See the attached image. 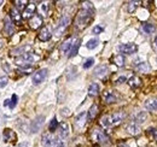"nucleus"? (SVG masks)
Here are the masks:
<instances>
[{
  "mask_svg": "<svg viewBox=\"0 0 157 147\" xmlns=\"http://www.w3.org/2000/svg\"><path fill=\"white\" fill-rule=\"evenodd\" d=\"M80 39H75V41H74V43H73V46H71V48H70V51H69V57L71 58V57H75V55H78V48H80Z\"/></svg>",
  "mask_w": 157,
  "mask_h": 147,
  "instance_id": "nucleus-27",
  "label": "nucleus"
},
{
  "mask_svg": "<svg viewBox=\"0 0 157 147\" xmlns=\"http://www.w3.org/2000/svg\"><path fill=\"white\" fill-rule=\"evenodd\" d=\"M152 47H154V50H155V51H157V34H156V36H155V39H154Z\"/></svg>",
  "mask_w": 157,
  "mask_h": 147,
  "instance_id": "nucleus-46",
  "label": "nucleus"
},
{
  "mask_svg": "<svg viewBox=\"0 0 157 147\" xmlns=\"http://www.w3.org/2000/svg\"><path fill=\"white\" fill-rule=\"evenodd\" d=\"M9 82L7 76H0V88H5Z\"/></svg>",
  "mask_w": 157,
  "mask_h": 147,
  "instance_id": "nucleus-40",
  "label": "nucleus"
},
{
  "mask_svg": "<svg viewBox=\"0 0 157 147\" xmlns=\"http://www.w3.org/2000/svg\"><path fill=\"white\" fill-rule=\"evenodd\" d=\"M53 147H65V144L60 138H56L53 141Z\"/></svg>",
  "mask_w": 157,
  "mask_h": 147,
  "instance_id": "nucleus-36",
  "label": "nucleus"
},
{
  "mask_svg": "<svg viewBox=\"0 0 157 147\" xmlns=\"http://www.w3.org/2000/svg\"><path fill=\"white\" fill-rule=\"evenodd\" d=\"M128 85H129V87H131L132 89H137V88H139V87L141 86V80H140V77H138V76H132V77L128 80Z\"/></svg>",
  "mask_w": 157,
  "mask_h": 147,
  "instance_id": "nucleus-23",
  "label": "nucleus"
},
{
  "mask_svg": "<svg viewBox=\"0 0 157 147\" xmlns=\"http://www.w3.org/2000/svg\"><path fill=\"white\" fill-rule=\"evenodd\" d=\"M17 101H18V96L16 94H13L12 98H11V100H10V109H13L17 105Z\"/></svg>",
  "mask_w": 157,
  "mask_h": 147,
  "instance_id": "nucleus-38",
  "label": "nucleus"
},
{
  "mask_svg": "<svg viewBox=\"0 0 157 147\" xmlns=\"http://www.w3.org/2000/svg\"><path fill=\"white\" fill-rule=\"evenodd\" d=\"M47 73H48L47 69H40L39 71H36L33 76V83L34 85H40L41 82H44V80L47 76Z\"/></svg>",
  "mask_w": 157,
  "mask_h": 147,
  "instance_id": "nucleus-8",
  "label": "nucleus"
},
{
  "mask_svg": "<svg viewBox=\"0 0 157 147\" xmlns=\"http://www.w3.org/2000/svg\"><path fill=\"white\" fill-rule=\"evenodd\" d=\"M57 127H58V122H57V119H56V118H52V121H51V123H50V127H48L50 131L53 133L55 130H57Z\"/></svg>",
  "mask_w": 157,
  "mask_h": 147,
  "instance_id": "nucleus-35",
  "label": "nucleus"
},
{
  "mask_svg": "<svg viewBox=\"0 0 157 147\" xmlns=\"http://www.w3.org/2000/svg\"><path fill=\"white\" fill-rule=\"evenodd\" d=\"M139 4H140V1H129L128 5H127V11H128L129 13H133L138 9Z\"/></svg>",
  "mask_w": 157,
  "mask_h": 147,
  "instance_id": "nucleus-32",
  "label": "nucleus"
},
{
  "mask_svg": "<svg viewBox=\"0 0 157 147\" xmlns=\"http://www.w3.org/2000/svg\"><path fill=\"white\" fill-rule=\"evenodd\" d=\"M99 94V85L98 83H92L88 88V95L90 96H97Z\"/></svg>",
  "mask_w": 157,
  "mask_h": 147,
  "instance_id": "nucleus-30",
  "label": "nucleus"
},
{
  "mask_svg": "<svg viewBox=\"0 0 157 147\" xmlns=\"http://www.w3.org/2000/svg\"><path fill=\"white\" fill-rule=\"evenodd\" d=\"M149 133L151 134V136L154 138V140H156L157 141V129H149Z\"/></svg>",
  "mask_w": 157,
  "mask_h": 147,
  "instance_id": "nucleus-43",
  "label": "nucleus"
},
{
  "mask_svg": "<svg viewBox=\"0 0 157 147\" xmlns=\"http://www.w3.org/2000/svg\"><path fill=\"white\" fill-rule=\"evenodd\" d=\"M118 147H129V146H128V145H126V144H123V142H122V144H118Z\"/></svg>",
  "mask_w": 157,
  "mask_h": 147,
  "instance_id": "nucleus-49",
  "label": "nucleus"
},
{
  "mask_svg": "<svg viewBox=\"0 0 157 147\" xmlns=\"http://www.w3.org/2000/svg\"><path fill=\"white\" fill-rule=\"evenodd\" d=\"M20 71L22 74H25V75H29V74L33 71V66H21L20 68Z\"/></svg>",
  "mask_w": 157,
  "mask_h": 147,
  "instance_id": "nucleus-37",
  "label": "nucleus"
},
{
  "mask_svg": "<svg viewBox=\"0 0 157 147\" xmlns=\"http://www.w3.org/2000/svg\"><path fill=\"white\" fill-rule=\"evenodd\" d=\"M10 105V100L9 99H6L5 101H4V106H9Z\"/></svg>",
  "mask_w": 157,
  "mask_h": 147,
  "instance_id": "nucleus-48",
  "label": "nucleus"
},
{
  "mask_svg": "<svg viewBox=\"0 0 157 147\" xmlns=\"http://www.w3.org/2000/svg\"><path fill=\"white\" fill-rule=\"evenodd\" d=\"M103 30H104V28H103V27H100V25H96V27L93 28V34H100Z\"/></svg>",
  "mask_w": 157,
  "mask_h": 147,
  "instance_id": "nucleus-41",
  "label": "nucleus"
},
{
  "mask_svg": "<svg viewBox=\"0 0 157 147\" xmlns=\"http://www.w3.org/2000/svg\"><path fill=\"white\" fill-rule=\"evenodd\" d=\"M52 36V34H51V32H50V29L48 28H46V27H44L42 29H41V32L39 33V40L40 41H48L50 39Z\"/></svg>",
  "mask_w": 157,
  "mask_h": 147,
  "instance_id": "nucleus-22",
  "label": "nucleus"
},
{
  "mask_svg": "<svg viewBox=\"0 0 157 147\" xmlns=\"http://www.w3.org/2000/svg\"><path fill=\"white\" fill-rule=\"evenodd\" d=\"M41 11H42V13H44V15H46V13H47V11H48V4L44 2V4L41 5Z\"/></svg>",
  "mask_w": 157,
  "mask_h": 147,
  "instance_id": "nucleus-42",
  "label": "nucleus"
},
{
  "mask_svg": "<svg viewBox=\"0 0 157 147\" xmlns=\"http://www.w3.org/2000/svg\"><path fill=\"white\" fill-rule=\"evenodd\" d=\"M4 32L6 35H12L15 33V24L12 23V21L10 19V17L5 18V24H4Z\"/></svg>",
  "mask_w": 157,
  "mask_h": 147,
  "instance_id": "nucleus-12",
  "label": "nucleus"
},
{
  "mask_svg": "<svg viewBox=\"0 0 157 147\" xmlns=\"http://www.w3.org/2000/svg\"><path fill=\"white\" fill-rule=\"evenodd\" d=\"M2 2H4V1H2V0H0V6H1V4H2Z\"/></svg>",
  "mask_w": 157,
  "mask_h": 147,
  "instance_id": "nucleus-51",
  "label": "nucleus"
},
{
  "mask_svg": "<svg viewBox=\"0 0 157 147\" xmlns=\"http://www.w3.org/2000/svg\"><path fill=\"white\" fill-rule=\"evenodd\" d=\"M62 116H70V110L69 109H62Z\"/></svg>",
  "mask_w": 157,
  "mask_h": 147,
  "instance_id": "nucleus-44",
  "label": "nucleus"
},
{
  "mask_svg": "<svg viewBox=\"0 0 157 147\" xmlns=\"http://www.w3.org/2000/svg\"><path fill=\"white\" fill-rule=\"evenodd\" d=\"M86 122H87V113H86V112H82V113H80L78 117H76V119H75V126H76L78 128L81 129L85 127Z\"/></svg>",
  "mask_w": 157,
  "mask_h": 147,
  "instance_id": "nucleus-19",
  "label": "nucleus"
},
{
  "mask_svg": "<svg viewBox=\"0 0 157 147\" xmlns=\"http://www.w3.org/2000/svg\"><path fill=\"white\" fill-rule=\"evenodd\" d=\"M92 140L94 141V142H98L100 145H108L110 141V139H109V136L105 134V131H103V130H100V129L96 128L93 129V131H92Z\"/></svg>",
  "mask_w": 157,
  "mask_h": 147,
  "instance_id": "nucleus-4",
  "label": "nucleus"
},
{
  "mask_svg": "<svg viewBox=\"0 0 157 147\" xmlns=\"http://www.w3.org/2000/svg\"><path fill=\"white\" fill-rule=\"evenodd\" d=\"M126 118V113L123 111H117L114 112L111 115H105L101 117L100 119V124L104 128H109V127H116L118 124H121V122Z\"/></svg>",
  "mask_w": 157,
  "mask_h": 147,
  "instance_id": "nucleus-2",
  "label": "nucleus"
},
{
  "mask_svg": "<svg viewBox=\"0 0 157 147\" xmlns=\"http://www.w3.org/2000/svg\"><path fill=\"white\" fill-rule=\"evenodd\" d=\"M69 24H70V17H69L68 15L62 16V18H60V21H59L57 28L55 29V35H56V36H60V35H63V34H64V32L67 30V28H68V25H69Z\"/></svg>",
  "mask_w": 157,
  "mask_h": 147,
  "instance_id": "nucleus-5",
  "label": "nucleus"
},
{
  "mask_svg": "<svg viewBox=\"0 0 157 147\" xmlns=\"http://www.w3.org/2000/svg\"><path fill=\"white\" fill-rule=\"evenodd\" d=\"M93 64H94V59H93V58H90V59H87V60L83 63V69H90Z\"/></svg>",
  "mask_w": 157,
  "mask_h": 147,
  "instance_id": "nucleus-39",
  "label": "nucleus"
},
{
  "mask_svg": "<svg viewBox=\"0 0 157 147\" xmlns=\"http://www.w3.org/2000/svg\"><path fill=\"white\" fill-rule=\"evenodd\" d=\"M44 123H45V116H38V117L32 122V124H30V130H32V133H38L40 129L42 128Z\"/></svg>",
  "mask_w": 157,
  "mask_h": 147,
  "instance_id": "nucleus-7",
  "label": "nucleus"
},
{
  "mask_svg": "<svg viewBox=\"0 0 157 147\" xmlns=\"http://www.w3.org/2000/svg\"><path fill=\"white\" fill-rule=\"evenodd\" d=\"M94 13V6L91 1L82 2V9L78 11V16L75 18V28L78 30H82L88 25V23L93 18Z\"/></svg>",
  "mask_w": 157,
  "mask_h": 147,
  "instance_id": "nucleus-1",
  "label": "nucleus"
},
{
  "mask_svg": "<svg viewBox=\"0 0 157 147\" xmlns=\"http://www.w3.org/2000/svg\"><path fill=\"white\" fill-rule=\"evenodd\" d=\"M41 25H42V17L40 15H35L34 13V16L30 17V19H29V27L35 30V29L40 28Z\"/></svg>",
  "mask_w": 157,
  "mask_h": 147,
  "instance_id": "nucleus-11",
  "label": "nucleus"
},
{
  "mask_svg": "<svg viewBox=\"0 0 157 147\" xmlns=\"http://www.w3.org/2000/svg\"><path fill=\"white\" fill-rule=\"evenodd\" d=\"M98 113H99V106L97 105V104H93V105L90 107V110H88L87 117H88L90 121H92V119H94V118L97 117Z\"/></svg>",
  "mask_w": 157,
  "mask_h": 147,
  "instance_id": "nucleus-24",
  "label": "nucleus"
},
{
  "mask_svg": "<svg viewBox=\"0 0 157 147\" xmlns=\"http://www.w3.org/2000/svg\"><path fill=\"white\" fill-rule=\"evenodd\" d=\"M103 99L108 104H114V103L117 101L118 96L117 94L115 92H113V91H105V92L103 93Z\"/></svg>",
  "mask_w": 157,
  "mask_h": 147,
  "instance_id": "nucleus-10",
  "label": "nucleus"
},
{
  "mask_svg": "<svg viewBox=\"0 0 157 147\" xmlns=\"http://www.w3.org/2000/svg\"><path fill=\"white\" fill-rule=\"evenodd\" d=\"M144 107L147 111H157V98H150L145 101Z\"/></svg>",
  "mask_w": 157,
  "mask_h": 147,
  "instance_id": "nucleus-18",
  "label": "nucleus"
},
{
  "mask_svg": "<svg viewBox=\"0 0 157 147\" xmlns=\"http://www.w3.org/2000/svg\"><path fill=\"white\" fill-rule=\"evenodd\" d=\"M39 59V55H34V53H25L20 57L15 58V64H17L18 66H30L32 63L36 62Z\"/></svg>",
  "mask_w": 157,
  "mask_h": 147,
  "instance_id": "nucleus-3",
  "label": "nucleus"
},
{
  "mask_svg": "<svg viewBox=\"0 0 157 147\" xmlns=\"http://www.w3.org/2000/svg\"><path fill=\"white\" fill-rule=\"evenodd\" d=\"M10 19L12 21V23H13V22L20 23L21 21H22V15H20V12H18L17 10L12 9V10L10 11Z\"/></svg>",
  "mask_w": 157,
  "mask_h": 147,
  "instance_id": "nucleus-29",
  "label": "nucleus"
},
{
  "mask_svg": "<svg viewBox=\"0 0 157 147\" xmlns=\"http://www.w3.org/2000/svg\"><path fill=\"white\" fill-rule=\"evenodd\" d=\"M118 50L121 53L124 55H133L138 51V46L136 43H123L121 46H118Z\"/></svg>",
  "mask_w": 157,
  "mask_h": 147,
  "instance_id": "nucleus-6",
  "label": "nucleus"
},
{
  "mask_svg": "<svg viewBox=\"0 0 157 147\" xmlns=\"http://www.w3.org/2000/svg\"><path fill=\"white\" fill-rule=\"evenodd\" d=\"M2 68H4V70L6 69V71H10V66H9V64H7V63H4Z\"/></svg>",
  "mask_w": 157,
  "mask_h": 147,
  "instance_id": "nucleus-47",
  "label": "nucleus"
},
{
  "mask_svg": "<svg viewBox=\"0 0 157 147\" xmlns=\"http://www.w3.org/2000/svg\"><path fill=\"white\" fill-rule=\"evenodd\" d=\"M126 130H127V133L131 134V135H138V134H140V127L138 126L137 123H134V122L128 123V124L126 126Z\"/></svg>",
  "mask_w": 157,
  "mask_h": 147,
  "instance_id": "nucleus-17",
  "label": "nucleus"
},
{
  "mask_svg": "<svg viewBox=\"0 0 157 147\" xmlns=\"http://www.w3.org/2000/svg\"><path fill=\"white\" fill-rule=\"evenodd\" d=\"M1 47H2V42L0 41V48H1Z\"/></svg>",
  "mask_w": 157,
  "mask_h": 147,
  "instance_id": "nucleus-50",
  "label": "nucleus"
},
{
  "mask_svg": "<svg viewBox=\"0 0 157 147\" xmlns=\"http://www.w3.org/2000/svg\"><path fill=\"white\" fill-rule=\"evenodd\" d=\"M2 136H4V141L5 142H11V141H15L16 140V134L12 129H4V133H2Z\"/></svg>",
  "mask_w": 157,
  "mask_h": 147,
  "instance_id": "nucleus-14",
  "label": "nucleus"
},
{
  "mask_svg": "<svg viewBox=\"0 0 157 147\" xmlns=\"http://www.w3.org/2000/svg\"><path fill=\"white\" fill-rule=\"evenodd\" d=\"M27 4H28V1H25V0H16V1H15L16 10H17V11H18V10H24L25 6H27Z\"/></svg>",
  "mask_w": 157,
  "mask_h": 147,
  "instance_id": "nucleus-34",
  "label": "nucleus"
},
{
  "mask_svg": "<svg viewBox=\"0 0 157 147\" xmlns=\"http://www.w3.org/2000/svg\"><path fill=\"white\" fill-rule=\"evenodd\" d=\"M53 141H55V138L50 134V133H45L41 138V145L44 147H51L53 146Z\"/></svg>",
  "mask_w": 157,
  "mask_h": 147,
  "instance_id": "nucleus-13",
  "label": "nucleus"
},
{
  "mask_svg": "<svg viewBox=\"0 0 157 147\" xmlns=\"http://www.w3.org/2000/svg\"><path fill=\"white\" fill-rule=\"evenodd\" d=\"M74 41H75V39H74V37H69L68 40H65V41L62 43V47H60L62 53H64V55L69 53V51H70V48H71V46H73Z\"/></svg>",
  "mask_w": 157,
  "mask_h": 147,
  "instance_id": "nucleus-15",
  "label": "nucleus"
},
{
  "mask_svg": "<svg viewBox=\"0 0 157 147\" xmlns=\"http://www.w3.org/2000/svg\"><path fill=\"white\" fill-rule=\"evenodd\" d=\"M108 74V66L106 65H99L94 70V76L98 78H104Z\"/></svg>",
  "mask_w": 157,
  "mask_h": 147,
  "instance_id": "nucleus-21",
  "label": "nucleus"
},
{
  "mask_svg": "<svg viewBox=\"0 0 157 147\" xmlns=\"http://www.w3.org/2000/svg\"><path fill=\"white\" fill-rule=\"evenodd\" d=\"M35 10H36L35 4H34V2H29V4L25 6V9L23 10L22 18H30V17H33V16H34Z\"/></svg>",
  "mask_w": 157,
  "mask_h": 147,
  "instance_id": "nucleus-9",
  "label": "nucleus"
},
{
  "mask_svg": "<svg viewBox=\"0 0 157 147\" xmlns=\"http://www.w3.org/2000/svg\"><path fill=\"white\" fill-rule=\"evenodd\" d=\"M155 29H156V27H155V24H152V23H144V24L141 25V30H143L145 34H147V35L154 34Z\"/></svg>",
  "mask_w": 157,
  "mask_h": 147,
  "instance_id": "nucleus-26",
  "label": "nucleus"
},
{
  "mask_svg": "<svg viewBox=\"0 0 157 147\" xmlns=\"http://www.w3.org/2000/svg\"><path fill=\"white\" fill-rule=\"evenodd\" d=\"M124 81H126V77H124V76H121V77H118L117 80H116V83L120 85V83H123Z\"/></svg>",
  "mask_w": 157,
  "mask_h": 147,
  "instance_id": "nucleus-45",
  "label": "nucleus"
},
{
  "mask_svg": "<svg viewBox=\"0 0 157 147\" xmlns=\"http://www.w3.org/2000/svg\"><path fill=\"white\" fill-rule=\"evenodd\" d=\"M137 70H139L140 73H147L150 70V66L146 62H139V63H134Z\"/></svg>",
  "mask_w": 157,
  "mask_h": 147,
  "instance_id": "nucleus-28",
  "label": "nucleus"
},
{
  "mask_svg": "<svg viewBox=\"0 0 157 147\" xmlns=\"http://www.w3.org/2000/svg\"><path fill=\"white\" fill-rule=\"evenodd\" d=\"M114 63L120 66V68H122L123 65H124V63H126V59H124V55H117L114 57Z\"/></svg>",
  "mask_w": 157,
  "mask_h": 147,
  "instance_id": "nucleus-31",
  "label": "nucleus"
},
{
  "mask_svg": "<svg viewBox=\"0 0 157 147\" xmlns=\"http://www.w3.org/2000/svg\"><path fill=\"white\" fill-rule=\"evenodd\" d=\"M68 136H69V126L67 122H62L59 124V138L67 139Z\"/></svg>",
  "mask_w": 157,
  "mask_h": 147,
  "instance_id": "nucleus-16",
  "label": "nucleus"
},
{
  "mask_svg": "<svg viewBox=\"0 0 157 147\" xmlns=\"http://www.w3.org/2000/svg\"><path fill=\"white\" fill-rule=\"evenodd\" d=\"M98 43H99L98 39H91V40L86 43V47H87L88 50H94V48L98 46Z\"/></svg>",
  "mask_w": 157,
  "mask_h": 147,
  "instance_id": "nucleus-33",
  "label": "nucleus"
},
{
  "mask_svg": "<svg viewBox=\"0 0 157 147\" xmlns=\"http://www.w3.org/2000/svg\"><path fill=\"white\" fill-rule=\"evenodd\" d=\"M32 50V47L29 46V45H27V46H21L18 48H15L13 51H11V55H25V53H30L29 51Z\"/></svg>",
  "mask_w": 157,
  "mask_h": 147,
  "instance_id": "nucleus-20",
  "label": "nucleus"
},
{
  "mask_svg": "<svg viewBox=\"0 0 157 147\" xmlns=\"http://www.w3.org/2000/svg\"><path fill=\"white\" fill-rule=\"evenodd\" d=\"M146 118H147V115H146V112H144V111H139L137 115L134 116V123H137L138 126L139 124H141V123H144L145 121H146Z\"/></svg>",
  "mask_w": 157,
  "mask_h": 147,
  "instance_id": "nucleus-25",
  "label": "nucleus"
}]
</instances>
